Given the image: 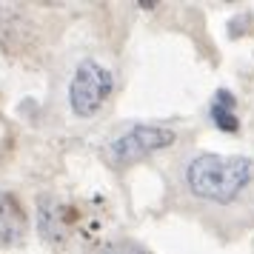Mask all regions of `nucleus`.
<instances>
[{"label":"nucleus","instance_id":"423d86ee","mask_svg":"<svg viewBox=\"0 0 254 254\" xmlns=\"http://www.w3.org/2000/svg\"><path fill=\"white\" fill-rule=\"evenodd\" d=\"M94 254H146V252L140 246H134V243H117V246H103Z\"/></svg>","mask_w":254,"mask_h":254},{"label":"nucleus","instance_id":"f03ea898","mask_svg":"<svg viewBox=\"0 0 254 254\" xmlns=\"http://www.w3.org/2000/svg\"><path fill=\"white\" fill-rule=\"evenodd\" d=\"M115 89V77L97 60H83L69 86V103L71 112L77 117H94L100 112V106L106 103V97Z\"/></svg>","mask_w":254,"mask_h":254},{"label":"nucleus","instance_id":"39448f33","mask_svg":"<svg viewBox=\"0 0 254 254\" xmlns=\"http://www.w3.org/2000/svg\"><path fill=\"white\" fill-rule=\"evenodd\" d=\"M211 120L223 131H237L240 128V120L234 115V94L229 89H220L214 94V100H211Z\"/></svg>","mask_w":254,"mask_h":254},{"label":"nucleus","instance_id":"f257e3e1","mask_svg":"<svg viewBox=\"0 0 254 254\" xmlns=\"http://www.w3.org/2000/svg\"><path fill=\"white\" fill-rule=\"evenodd\" d=\"M183 180L189 194L214 206H229L252 186L254 163L243 154H211L203 151L186 163Z\"/></svg>","mask_w":254,"mask_h":254},{"label":"nucleus","instance_id":"7ed1b4c3","mask_svg":"<svg viewBox=\"0 0 254 254\" xmlns=\"http://www.w3.org/2000/svg\"><path fill=\"white\" fill-rule=\"evenodd\" d=\"M174 143V131L166 126H134L109 143V157L115 163H134L143 154L169 149Z\"/></svg>","mask_w":254,"mask_h":254},{"label":"nucleus","instance_id":"20e7f679","mask_svg":"<svg viewBox=\"0 0 254 254\" xmlns=\"http://www.w3.org/2000/svg\"><path fill=\"white\" fill-rule=\"evenodd\" d=\"M26 229H29V220L20 200L12 191H0V249L23 243Z\"/></svg>","mask_w":254,"mask_h":254}]
</instances>
